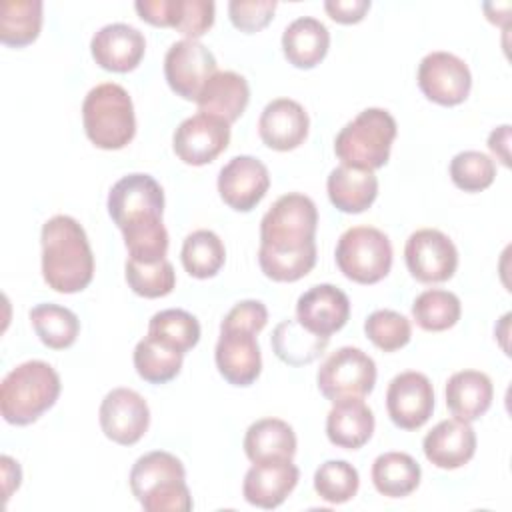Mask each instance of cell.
I'll return each instance as SVG.
<instances>
[{
    "label": "cell",
    "instance_id": "cell-1",
    "mask_svg": "<svg viewBox=\"0 0 512 512\" xmlns=\"http://www.w3.org/2000/svg\"><path fill=\"white\" fill-rule=\"evenodd\" d=\"M42 276L60 294L82 292L94 276V254L82 224L66 214L48 218L40 234Z\"/></svg>",
    "mask_w": 512,
    "mask_h": 512
},
{
    "label": "cell",
    "instance_id": "cell-2",
    "mask_svg": "<svg viewBox=\"0 0 512 512\" xmlns=\"http://www.w3.org/2000/svg\"><path fill=\"white\" fill-rule=\"evenodd\" d=\"M130 490L146 512H190L194 502L180 458L164 450L140 456L130 470Z\"/></svg>",
    "mask_w": 512,
    "mask_h": 512
},
{
    "label": "cell",
    "instance_id": "cell-3",
    "mask_svg": "<svg viewBox=\"0 0 512 512\" xmlns=\"http://www.w3.org/2000/svg\"><path fill=\"white\" fill-rule=\"evenodd\" d=\"M60 390V376L48 362H22L0 384L2 418L14 426H28L56 404Z\"/></svg>",
    "mask_w": 512,
    "mask_h": 512
},
{
    "label": "cell",
    "instance_id": "cell-4",
    "mask_svg": "<svg viewBox=\"0 0 512 512\" xmlns=\"http://www.w3.org/2000/svg\"><path fill=\"white\" fill-rule=\"evenodd\" d=\"M82 122L96 148L120 150L128 146L136 134V116L126 88L116 82L94 86L82 102Z\"/></svg>",
    "mask_w": 512,
    "mask_h": 512
},
{
    "label": "cell",
    "instance_id": "cell-5",
    "mask_svg": "<svg viewBox=\"0 0 512 512\" xmlns=\"http://www.w3.org/2000/svg\"><path fill=\"white\" fill-rule=\"evenodd\" d=\"M396 132V120L388 110L366 108L336 134L334 154L344 166L374 172L388 162Z\"/></svg>",
    "mask_w": 512,
    "mask_h": 512
},
{
    "label": "cell",
    "instance_id": "cell-6",
    "mask_svg": "<svg viewBox=\"0 0 512 512\" xmlns=\"http://www.w3.org/2000/svg\"><path fill=\"white\" fill-rule=\"evenodd\" d=\"M318 210L300 192L280 196L260 220V250L296 252L316 246Z\"/></svg>",
    "mask_w": 512,
    "mask_h": 512
},
{
    "label": "cell",
    "instance_id": "cell-7",
    "mask_svg": "<svg viewBox=\"0 0 512 512\" xmlns=\"http://www.w3.org/2000/svg\"><path fill=\"white\" fill-rule=\"evenodd\" d=\"M338 270L356 284H376L392 268L390 238L374 226H352L344 230L336 244Z\"/></svg>",
    "mask_w": 512,
    "mask_h": 512
},
{
    "label": "cell",
    "instance_id": "cell-8",
    "mask_svg": "<svg viewBox=\"0 0 512 512\" xmlns=\"http://www.w3.org/2000/svg\"><path fill=\"white\" fill-rule=\"evenodd\" d=\"M376 374V364L364 350L342 346L322 362L316 384L320 394L330 402L364 398L374 390Z\"/></svg>",
    "mask_w": 512,
    "mask_h": 512
},
{
    "label": "cell",
    "instance_id": "cell-9",
    "mask_svg": "<svg viewBox=\"0 0 512 512\" xmlns=\"http://www.w3.org/2000/svg\"><path fill=\"white\" fill-rule=\"evenodd\" d=\"M108 214L122 230L162 220L164 190L150 176L142 172L122 176L108 192Z\"/></svg>",
    "mask_w": 512,
    "mask_h": 512
},
{
    "label": "cell",
    "instance_id": "cell-10",
    "mask_svg": "<svg viewBox=\"0 0 512 512\" xmlns=\"http://www.w3.org/2000/svg\"><path fill=\"white\" fill-rule=\"evenodd\" d=\"M406 268L422 284L446 282L458 268V250L454 242L436 228L412 232L404 246Z\"/></svg>",
    "mask_w": 512,
    "mask_h": 512
},
{
    "label": "cell",
    "instance_id": "cell-11",
    "mask_svg": "<svg viewBox=\"0 0 512 512\" xmlns=\"http://www.w3.org/2000/svg\"><path fill=\"white\" fill-rule=\"evenodd\" d=\"M418 88L440 106L462 104L472 88L468 64L452 52L436 50L426 54L418 64Z\"/></svg>",
    "mask_w": 512,
    "mask_h": 512
},
{
    "label": "cell",
    "instance_id": "cell-12",
    "mask_svg": "<svg viewBox=\"0 0 512 512\" xmlns=\"http://www.w3.org/2000/svg\"><path fill=\"white\" fill-rule=\"evenodd\" d=\"M230 144V124L218 116L198 112L178 124L172 136L174 154L190 166L216 160Z\"/></svg>",
    "mask_w": 512,
    "mask_h": 512
},
{
    "label": "cell",
    "instance_id": "cell-13",
    "mask_svg": "<svg viewBox=\"0 0 512 512\" xmlns=\"http://www.w3.org/2000/svg\"><path fill=\"white\" fill-rule=\"evenodd\" d=\"M214 72L216 58L198 40L182 38L174 42L164 56L166 82L170 90L184 100L196 102L200 90Z\"/></svg>",
    "mask_w": 512,
    "mask_h": 512
},
{
    "label": "cell",
    "instance_id": "cell-14",
    "mask_svg": "<svg viewBox=\"0 0 512 512\" xmlns=\"http://www.w3.org/2000/svg\"><path fill=\"white\" fill-rule=\"evenodd\" d=\"M214 360L220 376L232 386H250L262 372V354L256 332L240 326L220 324V336L214 348Z\"/></svg>",
    "mask_w": 512,
    "mask_h": 512
},
{
    "label": "cell",
    "instance_id": "cell-15",
    "mask_svg": "<svg viewBox=\"0 0 512 512\" xmlns=\"http://www.w3.org/2000/svg\"><path fill=\"white\" fill-rule=\"evenodd\" d=\"M386 410L398 428H422L434 412V388L428 376L416 370L396 374L386 390Z\"/></svg>",
    "mask_w": 512,
    "mask_h": 512
},
{
    "label": "cell",
    "instance_id": "cell-16",
    "mask_svg": "<svg viewBox=\"0 0 512 512\" xmlns=\"http://www.w3.org/2000/svg\"><path fill=\"white\" fill-rule=\"evenodd\" d=\"M98 420L108 440L120 446H132L150 426V408L136 390L114 388L104 396Z\"/></svg>",
    "mask_w": 512,
    "mask_h": 512
},
{
    "label": "cell",
    "instance_id": "cell-17",
    "mask_svg": "<svg viewBox=\"0 0 512 512\" xmlns=\"http://www.w3.org/2000/svg\"><path fill=\"white\" fill-rule=\"evenodd\" d=\"M218 194L236 212L256 208L270 188V174L264 162L254 156H234L218 172Z\"/></svg>",
    "mask_w": 512,
    "mask_h": 512
},
{
    "label": "cell",
    "instance_id": "cell-18",
    "mask_svg": "<svg viewBox=\"0 0 512 512\" xmlns=\"http://www.w3.org/2000/svg\"><path fill=\"white\" fill-rule=\"evenodd\" d=\"M350 318V300L334 284H316L300 294L296 320L308 332L326 336L342 330Z\"/></svg>",
    "mask_w": 512,
    "mask_h": 512
},
{
    "label": "cell",
    "instance_id": "cell-19",
    "mask_svg": "<svg viewBox=\"0 0 512 512\" xmlns=\"http://www.w3.org/2000/svg\"><path fill=\"white\" fill-rule=\"evenodd\" d=\"M94 62L108 72H130L138 68L146 52L144 34L124 22L102 26L90 40Z\"/></svg>",
    "mask_w": 512,
    "mask_h": 512
},
{
    "label": "cell",
    "instance_id": "cell-20",
    "mask_svg": "<svg viewBox=\"0 0 512 512\" xmlns=\"http://www.w3.org/2000/svg\"><path fill=\"white\" fill-rule=\"evenodd\" d=\"M300 480V470L292 460L256 462L242 482V496L248 504L264 510L278 508Z\"/></svg>",
    "mask_w": 512,
    "mask_h": 512
},
{
    "label": "cell",
    "instance_id": "cell-21",
    "mask_svg": "<svg viewBox=\"0 0 512 512\" xmlns=\"http://www.w3.org/2000/svg\"><path fill=\"white\" fill-rule=\"evenodd\" d=\"M308 128V112L292 98H276L268 102L258 118V134L262 142L278 152H288L304 144Z\"/></svg>",
    "mask_w": 512,
    "mask_h": 512
},
{
    "label": "cell",
    "instance_id": "cell-22",
    "mask_svg": "<svg viewBox=\"0 0 512 512\" xmlns=\"http://www.w3.org/2000/svg\"><path fill=\"white\" fill-rule=\"evenodd\" d=\"M424 456L442 470H456L476 454V432L470 422L448 418L438 422L422 440Z\"/></svg>",
    "mask_w": 512,
    "mask_h": 512
},
{
    "label": "cell",
    "instance_id": "cell-23",
    "mask_svg": "<svg viewBox=\"0 0 512 512\" xmlns=\"http://www.w3.org/2000/svg\"><path fill=\"white\" fill-rule=\"evenodd\" d=\"M250 102L248 80L232 70H216L196 98V106L204 114L218 116L228 124L236 122Z\"/></svg>",
    "mask_w": 512,
    "mask_h": 512
},
{
    "label": "cell",
    "instance_id": "cell-24",
    "mask_svg": "<svg viewBox=\"0 0 512 512\" xmlns=\"http://www.w3.org/2000/svg\"><path fill=\"white\" fill-rule=\"evenodd\" d=\"M374 424V414L362 398H344L332 402L326 416V436L338 448L358 450L372 438Z\"/></svg>",
    "mask_w": 512,
    "mask_h": 512
},
{
    "label": "cell",
    "instance_id": "cell-25",
    "mask_svg": "<svg viewBox=\"0 0 512 512\" xmlns=\"http://www.w3.org/2000/svg\"><path fill=\"white\" fill-rule=\"evenodd\" d=\"M332 206L344 214H360L368 210L378 196V178L372 170L336 166L326 180Z\"/></svg>",
    "mask_w": 512,
    "mask_h": 512
},
{
    "label": "cell",
    "instance_id": "cell-26",
    "mask_svg": "<svg viewBox=\"0 0 512 512\" xmlns=\"http://www.w3.org/2000/svg\"><path fill=\"white\" fill-rule=\"evenodd\" d=\"M492 380L480 370L454 372L446 382V406L454 418L474 422L492 404Z\"/></svg>",
    "mask_w": 512,
    "mask_h": 512
},
{
    "label": "cell",
    "instance_id": "cell-27",
    "mask_svg": "<svg viewBox=\"0 0 512 512\" xmlns=\"http://www.w3.org/2000/svg\"><path fill=\"white\" fill-rule=\"evenodd\" d=\"M330 48L328 28L312 16H300L292 20L282 34V52L286 60L302 70L320 64Z\"/></svg>",
    "mask_w": 512,
    "mask_h": 512
},
{
    "label": "cell",
    "instance_id": "cell-28",
    "mask_svg": "<svg viewBox=\"0 0 512 512\" xmlns=\"http://www.w3.org/2000/svg\"><path fill=\"white\" fill-rule=\"evenodd\" d=\"M244 454L256 462L272 460H292L296 454V434L294 428L280 418H260L252 422L244 434Z\"/></svg>",
    "mask_w": 512,
    "mask_h": 512
},
{
    "label": "cell",
    "instance_id": "cell-29",
    "mask_svg": "<svg viewBox=\"0 0 512 512\" xmlns=\"http://www.w3.org/2000/svg\"><path fill=\"white\" fill-rule=\"evenodd\" d=\"M372 484L386 498H404L420 484V464L406 452H384L372 462Z\"/></svg>",
    "mask_w": 512,
    "mask_h": 512
},
{
    "label": "cell",
    "instance_id": "cell-30",
    "mask_svg": "<svg viewBox=\"0 0 512 512\" xmlns=\"http://www.w3.org/2000/svg\"><path fill=\"white\" fill-rule=\"evenodd\" d=\"M326 336H318L308 332L304 326L298 324V320H282L270 338L274 354L290 366H304L314 362L328 346Z\"/></svg>",
    "mask_w": 512,
    "mask_h": 512
},
{
    "label": "cell",
    "instance_id": "cell-31",
    "mask_svg": "<svg viewBox=\"0 0 512 512\" xmlns=\"http://www.w3.org/2000/svg\"><path fill=\"white\" fill-rule=\"evenodd\" d=\"M40 0H4L0 4V42L12 48L32 44L42 30Z\"/></svg>",
    "mask_w": 512,
    "mask_h": 512
},
{
    "label": "cell",
    "instance_id": "cell-32",
    "mask_svg": "<svg viewBox=\"0 0 512 512\" xmlns=\"http://www.w3.org/2000/svg\"><path fill=\"white\" fill-rule=\"evenodd\" d=\"M28 316L40 342L52 350L70 348L80 334V320L66 306L52 302L36 304Z\"/></svg>",
    "mask_w": 512,
    "mask_h": 512
},
{
    "label": "cell",
    "instance_id": "cell-33",
    "mask_svg": "<svg viewBox=\"0 0 512 512\" xmlns=\"http://www.w3.org/2000/svg\"><path fill=\"white\" fill-rule=\"evenodd\" d=\"M180 260L184 270L198 280L212 278L226 262V248L220 236L212 230H194L182 242Z\"/></svg>",
    "mask_w": 512,
    "mask_h": 512
},
{
    "label": "cell",
    "instance_id": "cell-34",
    "mask_svg": "<svg viewBox=\"0 0 512 512\" xmlns=\"http://www.w3.org/2000/svg\"><path fill=\"white\" fill-rule=\"evenodd\" d=\"M184 354L158 342L152 336H144L134 348V368L138 376L150 384H166L180 374Z\"/></svg>",
    "mask_w": 512,
    "mask_h": 512
},
{
    "label": "cell",
    "instance_id": "cell-35",
    "mask_svg": "<svg viewBox=\"0 0 512 512\" xmlns=\"http://www.w3.org/2000/svg\"><path fill=\"white\" fill-rule=\"evenodd\" d=\"M462 314L460 298L454 292L430 288L412 302V318L426 332H444L452 328Z\"/></svg>",
    "mask_w": 512,
    "mask_h": 512
},
{
    "label": "cell",
    "instance_id": "cell-36",
    "mask_svg": "<svg viewBox=\"0 0 512 512\" xmlns=\"http://www.w3.org/2000/svg\"><path fill=\"white\" fill-rule=\"evenodd\" d=\"M148 336L186 354L200 340V322L182 308L160 310L148 322Z\"/></svg>",
    "mask_w": 512,
    "mask_h": 512
},
{
    "label": "cell",
    "instance_id": "cell-37",
    "mask_svg": "<svg viewBox=\"0 0 512 512\" xmlns=\"http://www.w3.org/2000/svg\"><path fill=\"white\" fill-rule=\"evenodd\" d=\"M358 470L346 460H326L314 472V490L328 504H344L358 492Z\"/></svg>",
    "mask_w": 512,
    "mask_h": 512
},
{
    "label": "cell",
    "instance_id": "cell-38",
    "mask_svg": "<svg viewBox=\"0 0 512 512\" xmlns=\"http://www.w3.org/2000/svg\"><path fill=\"white\" fill-rule=\"evenodd\" d=\"M126 282L132 288V292L142 298H162L174 290L176 272L166 258L154 264H142L128 258Z\"/></svg>",
    "mask_w": 512,
    "mask_h": 512
},
{
    "label": "cell",
    "instance_id": "cell-39",
    "mask_svg": "<svg viewBox=\"0 0 512 512\" xmlns=\"http://www.w3.org/2000/svg\"><path fill=\"white\" fill-rule=\"evenodd\" d=\"M364 332L368 340L382 352H396L404 348L412 338V326L406 316L396 310H374L364 320Z\"/></svg>",
    "mask_w": 512,
    "mask_h": 512
},
{
    "label": "cell",
    "instance_id": "cell-40",
    "mask_svg": "<svg viewBox=\"0 0 512 512\" xmlns=\"http://www.w3.org/2000/svg\"><path fill=\"white\" fill-rule=\"evenodd\" d=\"M450 178L464 192H482L494 182L496 164L484 152L464 150L450 160Z\"/></svg>",
    "mask_w": 512,
    "mask_h": 512
},
{
    "label": "cell",
    "instance_id": "cell-41",
    "mask_svg": "<svg viewBox=\"0 0 512 512\" xmlns=\"http://www.w3.org/2000/svg\"><path fill=\"white\" fill-rule=\"evenodd\" d=\"M124 246L128 250L130 260L142 262V264H154L166 258L168 252V230L162 220L132 226L122 230Z\"/></svg>",
    "mask_w": 512,
    "mask_h": 512
},
{
    "label": "cell",
    "instance_id": "cell-42",
    "mask_svg": "<svg viewBox=\"0 0 512 512\" xmlns=\"http://www.w3.org/2000/svg\"><path fill=\"white\" fill-rule=\"evenodd\" d=\"M258 264L274 282H296L304 278L316 264V246L296 252H270L258 248Z\"/></svg>",
    "mask_w": 512,
    "mask_h": 512
},
{
    "label": "cell",
    "instance_id": "cell-43",
    "mask_svg": "<svg viewBox=\"0 0 512 512\" xmlns=\"http://www.w3.org/2000/svg\"><path fill=\"white\" fill-rule=\"evenodd\" d=\"M214 16L216 4L212 0H176L174 30L188 40H198L212 28Z\"/></svg>",
    "mask_w": 512,
    "mask_h": 512
},
{
    "label": "cell",
    "instance_id": "cell-44",
    "mask_svg": "<svg viewBox=\"0 0 512 512\" xmlns=\"http://www.w3.org/2000/svg\"><path fill=\"white\" fill-rule=\"evenodd\" d=\"M276 6V0H232L228 4V16L234 28L254 34L272 22Z\"/></svg>",
    "mask_w": 512,
    "mask_h": 512
},
{
    "label": "cell",
    "instance_id": "cell-45",
    "mask_svg": "<svg viewBox=\"0 0 512 512\" xmlns=\"http://www.w3.org/2000/svg\"><path fill=\"white\" fill-rule=\"evenodd\" d=\"M266 322H268V310L260 300H242L228 310V314L220 324L248 328L258 334L264 330Z\"/></svg>",
    "mask_w": 512,
    "mask_h": 512
},
{
    "label": "cell",
    "instance_id": "cell-46",
    "mask_svg": "<svg viewBox=\"0 0 512 512\" xmlns=\"http://www.w3.org/2000/svg\"><path fill=\"white\" fill-rule=\"evenodd\" d=\"M138 16L160 28H172L176 16V0H138L134 4Z\"/></svg>",
    "mask_w": 512,
    "mask_h": 512
},
{
    "label": "cell",
    "instance_id": "cell-47",
    "mask_svg": "<svg viewBox=\"0 0 512 512\" xmlns=\"http://www.w3.org/2000/svg\"><path fill=\"white\" fill-rule=\"evenodd\" d=\"M370 0H326L324 10L338 24H356L370 10Z\"/></svg>",
    "mask_w": 512,
    "mask_h": 512
},
{
    "label": "cell",
    "instance_id": "cell-48",
    "mask_svg": "<svg viewBox=\"0 0 512 512\" xmlns=\"http://www.w3.org/2000/svg\"><path fill=\"white\" fill-rule=\"evenodd\" d=\"M508 142H510V126H498L488 136V148L504 166H510V154H508Z\"/></svg>",
    "mask_w": 512,
    "mask_h": 512
},
{
    "label": "cell",
    "instance_id": "cell-49",
    "mask_svg": "<svg viewBox=\"0 0 512 512\" xmlns=\"http://www.w3.org/2000/svg\"><path fill=\"white\" fill-rule=\"evenodd\" d=\"M0 464H2V476H4V498L8 500L10 494L20 486L22 470H20V464L10 456H2Z\"/></svg>",
    "mask_w": 512,
    "mask_h": 512
},
{
    "label": "cell",
    "instance_id": "cell-50",
    "mask_svg": "<svg viewBox=\"0 0 512 512\" xmlns=\"http://www.w3.org/2000/svg\"><path fill=\"white\" fill-rule=\"evenodd\" d=\"M510 2H504V4H494V2H486L484 4V12H486V18L498 26H506L508 20H510V12L508 14H500V10L508 8Z\"/></svg>",
    "mask_w": 512,
    "mask_h": 512
}]
</instances>
